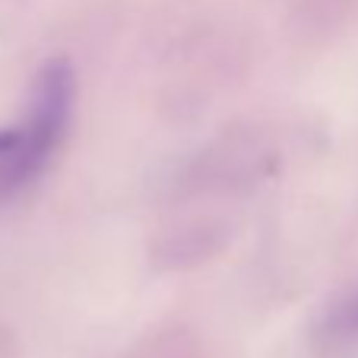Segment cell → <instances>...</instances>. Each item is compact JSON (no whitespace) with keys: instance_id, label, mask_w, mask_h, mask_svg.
<instances>
[{"instance_id":"cell-1","label":"cell","mask_w":358,"mask_h":358,"mask_svg":"<svg viewBox=\"0 0 358 358\" xmlns=\"http://www.w3.org/2000/svg\"><path fill=\"white\" fill-rule=\"evenodd\" d=\"M73 70L67 61H51L35 80L29 115L16 124V149L0 162V196H10L32 184L55 156L70 121Z\"/></svg>"},{"instance_id":"cell-2","label":"cell","mask_w":358,"mask_h":358,"mask_svg":"<svg viewBox=\"0 0 358 358\" xmlns=\"http://www.w3.org/2000/svg\"><path fill=\"white\" fill-rule=\"evenodd\" d=\"M352 320H355V327H358V304H355V311H352Z\"/></svg>"}]
</instances>
